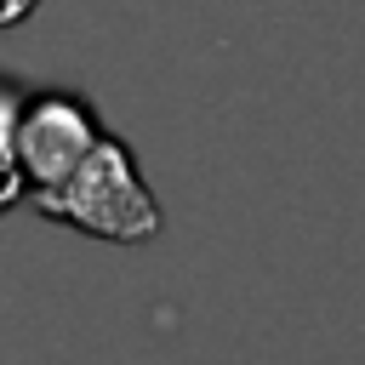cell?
<instances>
[{"label":"cell","instance_id":"obj_1","mask_svg":"<svg viewBox=\"0 0 365 365\" xmlns=\"http://www.w3.org/2000/svg\"><path fill=\"white\" fill-rule=\"evenodd\" d=\"M46 217L57 222H74L108 245H148L160 234V205L148 194V182L137 177V160L120 137H97L91 154L80 160V171L51 188V194H34Z\"/></svg>","mask_w":365,"mask_h":365},{"label":"cell","instance_id":"obj_2","mask_svg":"<svg viewBox=\"0 0 365 365\" xmlns=\"http://www.w3.org/2000/svg\"><path fill=\"white\" fill-rule=\"evenodd\" d=\"M97 137L103 131H97V120L80 97H68V91L23 97V114H17V131H11V160L23 165L34 194H51L80 171V160L91 154Z\"/></svg>","mask_w":365,"mask_h":365},{"label":"cell","instance_id":"obj_3","mask_svg":"<svg viewBox=\"0 0 365 365\" xmlns=\"http://www.w3.org/2000/svg\"><path fill=\"white\" fill-rule=\"evenodd\" d=\"M23 194H29V177H23V165H17L11 154H0V211H11Z\"/></svg>","mask_w":365,"mask_h":365},{"label":"cell","instance_id":"obj_4","mask_svg":"<svg viewBox=\"0 0 365 365\" xmlns=\"http://www.w3.org/2000/svg\"><path fill=\"white\" fill-rule=\"evenodd\" d=\"M17 114H23V97L0 80V154H11V131H17Z\"/></svg>","mask_w":365,"mask_h":365},{"label":"cell","instance_id":"obj_5","mask_svg":"<svg viewBox=\"0 0 365 365\" xmlns=\"http://www.w3.org/2000/svg\"><path fill=\"white\" fill-rule=\"evenodd\" d=\"M40 0H0V29H11V23H23L29 11H34Z\"/></svg>","mask_w":365,"mask_h":365}]
</instances>
